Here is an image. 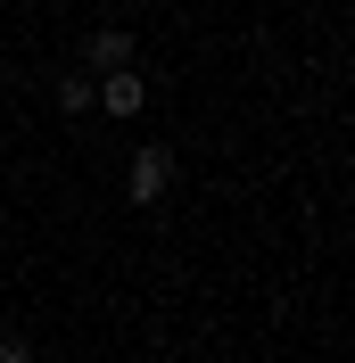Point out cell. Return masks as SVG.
Returning <instances> with one entry per match:
<instances>
[{"label":"cell","mask_w":355,"mask_h":363,"mask_svg":"<svg viewBox=\"0 0 355 363\" xmlns=\"http://www.w3.org/2000/svg\"><path fill=\"white\" fill-rule=\"evenodd\" d=\"M0 363H42V355H33V339H25V330H0Z\"/></svg>","instance_id":"obj_5"},{"label":"cell","mask_w":355,"mask_h":363,"mask_svg":"<svg viewBox=\"0 0 355 363\" xmlns=\"http://www.w3.org/2000/svg\"><path fill=\"white\" fill-rule=\"evenodd\" d=\"M116 67H133V33H124V25H91L83 33V74L99 83V74H116Z\"/></svg>","instance_id":"obj_2"},{"label":"cell","mask_w":355,"mask_h":363,"mask_svg":"<svg viewBox=\"0 0 355 363\" xmlns=\"http://www.w3.org/2000/svg\"><path fill=\"white\" fill-rule=\"evenodd\" d=\"M91 108H108V116H141L149 108V83H141V67H116L91 83Z\"/></svg>","instance_id":"obj_3"},{"label":"cell","mask_w":355,"mask_h":363,"mask_svg":"<svg viewBox=\"0 0 355 363\" xmlns=\"http://www.w3.org/2000/svg\"><path fill=\"white\" fill-rule=\"evenodd\" d=\"M50 108L58 116H91V74L83 67H58L50 74Z\"/></svg>","instance_id":"obj_4"},{"label":"cell","mask_w":355,"mask_h":363,"mask_svg":"<svg viewBox=\"0 0 355 363\" xmlns=\"http://www.w3.org/2000/svg\"><path fill=\"white\" fill-rule=\"evenodd\" d=\"M165 190H174V149H157V140L133 149V165H124V199H133V206H157Z\"/></svg>","instance_id":"obj_1"}]
</instances>
